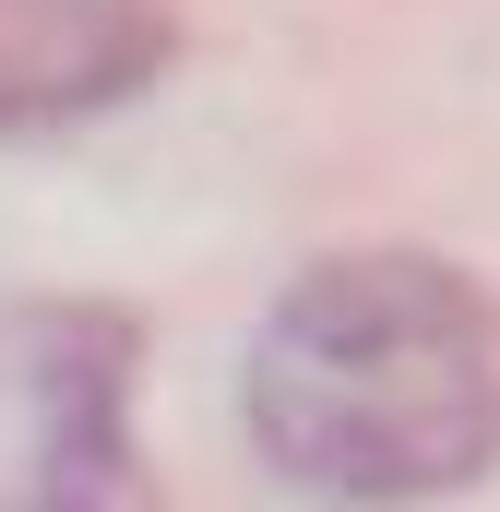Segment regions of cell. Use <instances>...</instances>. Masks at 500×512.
<instances>
[{
    "instance_id": "7a4b0ae2",
    "label": "cell",
    "mask_w": 500,
    "mask_h": 512,
    "mask_svg": "<svg viewBox=\"0 0 500 512\" xmlns=\"http://www.w3.org/2000/svg\"><path fill=\"white\" fill-rule=\"evenodd\" d=\"M131 322L108 298L0 310V501H120L131 489Z\"/></svg>"
},
{
    "instance_id": "6da1fadb",
    "label": "cell",
    "mask_w": 500,
    "mask_h": 512,
    "mask_svg": "<svg viewBox=\"0 0 500 512\" xmlns=\"http://www.w3.org/2000/svg\"><path fill=\"white\" fill-rule=\"evenodd\" d=\"M274 477L322 501H429L500 453V298L429 251L298 274L239 370Z\"/></svg>"
},
{
    "instance_id": "3957f363",
    "label": "cell",
    "mask_w": 500,
    "mask_h": 512,
    "mask_svg": "<svg viewBox=\"0 0 500 512\" xmlns=\"http://www.w3.org/2000/svg\"><path fill=\"white\" fill-rule=\"evenodd\" d=\"M179 0H0V143L72 131L155 84Z\"/></svg>"
}]
</instances>
